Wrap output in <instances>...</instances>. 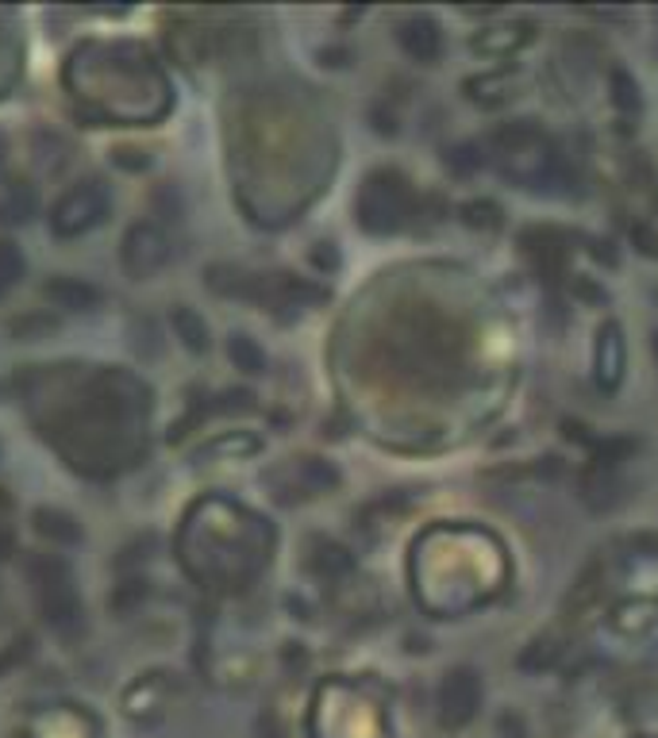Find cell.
<instances>
[{"mask_svg": "<svg viewBox=\"0 0 658 738\" xmlns=\"http://www.w3.org/2000/svg\"><path fill=\"white\" fill-rule=\"evenodd\" d=\"M493 146H497L501 173H509L516 185L543 189L547 181L559 178V158H554L551 138H547L531 120L504 123V128L493 135Z\"/></svg>", "mask_w": 658, "mask_h": 738, "instance_id": "6da1fadb", "label": "cell"}, {"mask_svg": "<svg viewBox=\"0 0 658 738\" xmlns=\"http://www.w3.org/2000/svg\"><path fill=\"white\" fill-rule=\"evenodd\" d=\"M416 216V196L397 170H378L362 181L358 193V228L370 235H393Z\"/></svg>", "mask_w": 658, "mask_h": 738, "instance_id": "7a4b0ae2", "label": "cell"}, {"mask_svg": "<svg viewBox=\"0 0 658 738\" xmlns=\"http://www.w3.org/2000/svg\"><path fill=\"white\" fill-rule=\"evenodd\" d=\"M27 577L35 584V596H39L47 624L58 627V631H77L82 627V604H77L70 566L55 558V554H39V558L27 561Z\"/></svg>", "mask_w": 658, "mask_h": 738, "instance_id": "3957f363", "label": "cell"}, {"mask_svg": "<svg viewBox=\"0 0 658 738\" xmlns=\"http://www.w3.org/2000/svg\"><path fill=\"white\" fill-rule=\"evenodd\" d=\"M108 208H112V196H108L105 181L100 178L77 181V185H70L58 196L55 211H50V231L58 239H77L85 231L100 228L108 219Z\"/></svg>", "mask_w": 658, "mask_h": 738, "instance_id": "277c9868", "label": "cell"}, {"mask_svg": "<svg viewBox=\"0 0 658 738\" xmlns=\"http://www.w3.org/2000/svg\"><path fill=\"white\" fill-rule=\"evenodd\" d=\"M481 712V677L470 666H455L435 697V715L447 730H463L466 723H474Z\"/></svg>", "mask_w": 658, "mask_h": 738, "instance_id": "5b68a950", "label": "cell"}, {"mask_svg": "<svg viewBox=\"0 0 658 738\" xmlns=\"http://www.w3.org/2000/svg\"><path fill=\"white\" fill-rule=\"evenodd\" d=\"M120 262L123 269H128V277H135V281L155 277L158 269L170 262V235H166L158 223H135V228H128V235H123Z\"/></svg>", "mask_w": 658, "mask_h": 738, "instance_id": "8992f818", "label": "cell"}, {"mask_svg": "<svg viewBox=\"0 0 658 738\" xmlns=\"http://www.w3.org/2000/svg\"><path fill=\"white\" fill-rule=\"evenodd\" d=\"M397 43L400 50H405L412 62L420 65H431L443 58V32H439V24L431 16H423V12H416V16H405L397 24Z\"/></svg>", "mask_w": 658, "mask_h": 738, "instance_id": "52a82bcc", "label": "cell"}, {"mask_svg": "<svg viewBox=\"0 0 658 738\" xmlns=\"http://www.w3.org/2000/svg\"><path fill=\"white\" fill-rule=\"evenodd\" d=\"M594 382L605 392H617L624 382V339H620V324H601L594 342Z\"/></svg>", "mask_w": 658, "mask_h": 738, "instance_id": "ba28073f", "label": "cell"}, {"mask_svg": "<svg viewBox=\"0 0 658 738\" xmlns=\"http://www.w3.org/2000/svg\"><path fill=\"white\" fill-rule=\"evenodd\" d=\"M35 211H39V189L24 178H4L0 181V223L20 228V223H32Z\"/></svg>", "mask_w": 658, "mask_h": 738, "instance_id": "9c48e42d", "label": "cell"}, {"mask_svg": "<svg viewBox=\"0 0 658 738\" xmlns=\"http://www.w3.org/2000/svg\"><path fill=\"white\" fill-rule=\"evenodd\" d=\"M43 297L65 312H89L100 304V289L89 281H82V277H55V281L43 289Z\"/></svg>", "mask_w": 658, "mask_h": 738, "instance_id": "30bf717a", "label": "cell"}, {"mask_svg": "<svg viewBox=\"0 0 658 738\" xmlns=\"http://www.w3.org/2000/svg\"><path fill=\"white\" fill-rule=\"evenodd\" d=\"M531 32H536V27H531L528 20L509 27H489V32H481L478 39H474V50H481V55H516V50L531 39Z\"/></svg>", "mask_w": 658, "mask_h": 738, "instance_id": "8fae6325", "label": "cell"}, {"mask_svg": "<svg viewBox=\"0 0 658 738\" xmlns=\"http://www.w3.org/2000/svg\"><path fill=\"white\" fill-rule=\"evenodd\" d=\"M35 531H39L43 539H50V543L58 546H70L82 539V528H77V520H73L70 511H58V508H39L35 511Z\"/></svg>", "mask_w": 658, "mask_h": 738, "instance_id": "7c38bea8", "label": "cell"}, {"mask_svg": "<svg viewBox=\"0 0 658 738\" xmlns=\"http://www.w3.org/2000/svg\"><path fill=\"white\" fill-rule=\"evenodd\" d=\"M174 331L181 335V342H186L193 354H204V350L212 347V335H208V324H204L201 316H196L189 304H181V308H174Z\"/></svg>", "mask_w": 658, "mask_h": 738, "instance_id": "4fadbf2b", "label": "cell"}, {"mask_svg": "<svg viewBox=\"0 0 658 738\" xmlns=\"http://www.w3.org/2000/svg\"><path fill=\"white\" fill-rule=\"evenodd\" d=\"M228 358H231V365L236 370H243V374H266V354H262V347L259 342L251 339V335H243V331H236L228 339Z\"/></svg>", "mask_w": 658, "mask_h": 738, "instance_id": "5bb4252c", "label": "cell"}, {"mask_svg": "<svg viewBox=\"0 0 658 738\" xmlns=\"http://www.w3.org/2000/svg\"><path fill=\"white\" fill-rule=\"evenodd\" d=\"M612 100H617L620 116L635 120L643 112V97H639V85L627 70H612Z\"/></svg>", "mask_w": 658, "mask_h": 738, "instance_id": "9a60e30c", "label": "cell"}, {"mask_svg": "<svg viewBox=\"0 0 658 738\" xmlns=\"http://www.w3.org/2000/svg\"><path fill=\"white\" fill-rule=\"evenodd\" d=\"M350 566H355V561H350V554L343 551L339 543H327V539H320L316 554H312V569H316V573L339 577V573H347Z\"/></svg>", "mask_w": 658, "mask_h": 738, "instance_id": "2e32d148", "label": "cell"}, {"mask_svg": "<svg viewBox=\"0 0 658 738\" xmlns=\"http://www.w3.org/2000/svg\"><path fill=\"white\" fill-rule=\"evenodd\" d=\"M463 223L466 228H478V231H497L504 223V211L497 208L493 201H470V204H463Z\"/></svg>", "mask_w": 658, "mask_h": 738, "instance_id": "e0dca14e", "label": "cell"}, {"mask_svg": "<svg viewBox=\"0 0 658 738\" xmlns=\"http://www.w3.org/2000/svg\"><path fill=\"white\" fill-rule=\"evenodd\" d=\"M20 277H24V254L12 243H0V297L16 289Z\"/></svg>", "mask_w": 658, "mask_h": 738, "instance_id": "ac0fdd59", "label": "cell"}, {"mask_svg": "<svg viewBox=\"0 0 658 738\" xmlns=\"http://www.w3.org/2000/svg\"><path fill=\"white\" fill-rule=\"evenodd\" d=\"M447 166L455 173H474L486 166V155H481V146L478 143H458L447 150Z\"/></svg>", "mask_w": 658, "mask_h": 738, "instance_id": "d6986e66", "label": "cell"}, {"mask_svg": "<svg viewBox=\"0 0 658 738\" xmlns=\"http://www.w3.org/2000/svg\"><path fill=\"white\" fill-rule=\"evenodd\" d=\"M650 738H658V735H650Z\"/></svg>", "mask_w": 658, "mask_h": 738, "instance_id": "ffe728a7", "label": "cell"}]
</instances>
